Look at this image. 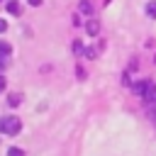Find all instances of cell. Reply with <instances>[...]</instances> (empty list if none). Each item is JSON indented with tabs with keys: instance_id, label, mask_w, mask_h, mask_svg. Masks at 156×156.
<instances>
[{
	"instance_id": "7c38bea8",
	"label": "cell",
	"mask_w": 156,
	"mask_h": 156,
	"mask_svg": "<svg viewBox=\"0 0 156 156\" xmlns=\"http://www.w3.org/2000/svg\"><path fill=\"white\" fill-rule=\"evenodd\" d=\"M73 51H76V54H83V44H80V41H73Z\"/></svg>"
},
{
	"instance_id": "3957f363",
	"label": "cell",
	"mask_w": 156,
	"mask_h": 156,
	"mask_svg": "<svg viewBox=\"0 0 156 156\" xmlns=\"http://www.w3.org/2000/svg\"><path fill=\"white\" fill-rule=\"evenodd\" d=\"M78 12L93 15V12H95V10H93V2H90V0H80V2H78Z\"/></svg>"
},
{
	"instance_id": "4fadbf2b",
	"label": "cell",
	"mask_w": 156,
	"mask_h": 156,
	"mask_svg": "<svg viewBox=\"0 0 156 156\" xmlns=\"http://www.w3.org/2000/svg\"><path fill=\"white\" fill-rule=\"evenodd\" d=\"M5 88H7V80H5V76H2V73H0V93H2V90H5Z\"/></svg>"
},
{
	"instance_id": "5bb4252c",
	"label": "cell",
	"mask_w": 156,
	"mask_h": 156,
	"mask_svg": "<svg viewBox=\"0 0 156 156\" xmlns=\"http://www.w3.org/2000/svg\"><path fill=\"white\" fill-rule=\"evenodd\" d=\"M2 32H7V22L0 17V34H2Z\"/></svg>"
},
{
	"instance_id": "ba28073f",
	"label": "cell",
	"mask_w": 156,
	"mask_h": 156,
	"mask_svg": "<svg viewBox=\"0 0 156 156\" xmlns=\"http://www.w3.org/2000/svg\"><path fill=\"white\" fill-rule=\"evenodd\" d=\"M7 156H24V151H22L20 146H10V149H7Z\"/></svg>"
},
{
	"instance_id": "30bf717a",
	"label": "cell",
	"mask_w": 156,
	"mask_h": 156,
	"mask_svg": "<svg viewBox=\"0 0 156 156\" xmlns=\"http://www.w3.org/2000/svg\"><path fill=\"white\" fill-rule=\"evenodd\" d=\"M10 51H12V46H10L7 41H0V54H2V56H7Z\"/></svg>"
},
{
	"instance_id": "e0dca14e",
	"label": "cell",
	"mask_w": 156,
	"mask_h": 156,
	"mask_svg": "<svg viewBox=\"0 0 156 156\" xmlns=\"http://www.w3.org/2000/svg\"><path fill=\"white\" fill-rule=\"evenodd\" d=\"M5 66H7V63H5V58H0V73L5 71Z\"/></svg>"
},
{
	"instance_id": "5b68a950",
	"label": "cell",
	"mask_w": 156,
	"mask_h": 156,
	"mask_svg": "<svg viewBox=\"0 0 156 156\" xmlns=\"http://www.w3.org/2000/svg\"><path fill=\"white\" fill-rule=\"evenodd\" d=\"M7 12H10V15H22V5H20L17 0H10V2H7Z\"/></svg>"
},
{
	"instance_id": "9c48e42d",
	"label": "cell",
	"mask_w": 156,
	"mask_h": 156,
	"mask_svg": "<svg viewBox=\"0 0 156 156\" xmlns=\"http://www.w3.org/2000/svg\"><path fill=\"white\" fill-rule=\"evenodd\" d=\"M146 15H149V17H156V0H151V2L146 5Z\"/></svg>"
},
{
	"instance_id": "277c9868",
	"label": "cell",
	"mask_w": 156,
	"mask_h": 156,
	"mask_svg": "<svg viewBox=\"0 0 156 156\" xmlns=\"http://www.w3.org/2000/svg\"><path fill=\"white\" fill-rule=\"evenodd\" d=\"M144 100H146V105H156V85H154V83L149 85V90H146Z\"/></svg>"
},
{
	"instance_id": "8992f818",
	"label": "cell",
	"mask_w": 156,
	"mask_h": 156,
	"mask_svg": "<svg viewBox=\"0 0 156 156\" xmlns=\"http://www.w3.org/2000/svg\"><path fill=\"white\" fill-rule=\"evenodd\" d=\"M85 32H88V34H93V37H95V34H98V32H100V22H95V20H90V22H88V24H85Z\"/></svg>"
},
{
	"instance_id": "52a82bcc",
	"label": "cell",
	"mask_w": 156,
	"mask_h": 156,
	"mask_svg": "<svg viewBox=\"0 0 156 156\" xmlns=\"http://www.w3.org/2000/svg\"><path fill=\"white\" fill-rule=\"evenodd\" d=\"M20 102H22V95H20V93H10V95H7V105H10V107H17Z\"/></svg>"
},
{
	"instance_id": "8fae6325",
	"label": "cell",
	"mask_w": 156,
	"mask_h": 156,
	"mask_svg": "<svg viewBox=\"0 0 156 156\" xmlns=\"http://www.w3.org/2000/svg\"><path fill=\"white\" fill-rule=\"evenodd\" d=\"M85 56H88V58H95V56H98V46H88Z\"/></svg>"
},
{
	"instance_id": "9a60e30c",
	"label": "cell",
	"mask_w": 156,
	"mask_h": 156,
	"mask_svg": "<svg viewBox=\"0 0 156 156\" xmlns=\"http://www.w3.org/2000/svg\"><path fill=\"white\" fill-rule=\"evenodd\" d=\"M76 76H78V78H85V71H83V68L78 66V68H76Z\"/></svg>"
},
{
	"instance_id": "6da1fadb",
	"label": "cell",
	"mask_w": 156,
	"mask_h": 156,
	"mask_svg": "<svg viewBox=\"0 0 156 156\" xmlns=\"http://www.w3.org/2000/svg\"><path fill=\"white\" fill-rule=\"evenodd\" d=\"M20 129H22L20 117H15V115H5V117H0V134L15 136V134H20Z\"/></svg>"
},
{
	"instance_id": "7a4b0ae2",
	"label": "cell",
	"mask_w": 156,
	"mask_h": 156,
	"mask_svg": "<svg viewBox=\"0 0 156 156\" xmlns=\"http://www.w3.org/2000/svg\"><path fill=\"white\" fill-rule=\"evenodd\" d=\"M149 85H151L149 80H136V83H132V93H136V95H141V98H144V95H146V90H149Z\"/></svg>"
},
{
	"instance_id": "2e32d148",
	"label": "cell",
	"mask_w": 156,
	"mask_h": 156,
	"mask_svg": "<svg viewBox=\"0 0 156 156\" xmlns=\"http://www.w3.org/2000/svg\"><path fill=\"white\" fill-rule=\"evenodd\" d=\"M29 5H32V7H39V5H41V0H29Z\"/></svg>"
}]
</instances>
